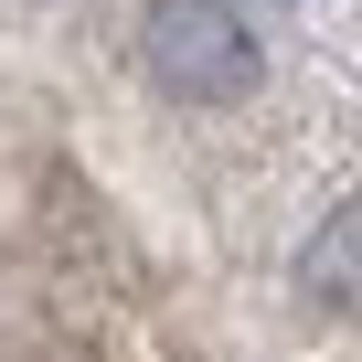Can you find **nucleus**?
Listing matches in <instances>:
<instances>
[{"label":"nucleus","mask_w":362,"mask_h":362,"mask_svg":"<svg viewBox=\"0 0 362 362\" xmlns=\"http://www.w3.org/2000/svg\"><path fill=\"white\" fill-rule=\"evenodd\" d=\"M139 64H149V86L181 96V107H235V96L256 86V33L224 11V0H149Z\"/></svg>","instance_id":"nucleus-1"},{"label":"nucleus","mask_w":362,"mask_h":362,"mask_svg":"<svg viewBox=\"0 0 362 362\" xmlns=\"http://www.w3.org/2000/svg\"><path fill=\"white\" fill-rule=\"evenodd\" d=\"M298 288H309L320 309H351V320H362V192H351V203H341V214L309 235V256H298Z\"/></svg>","instance_id":"nucleus-2"}]
</instances>
